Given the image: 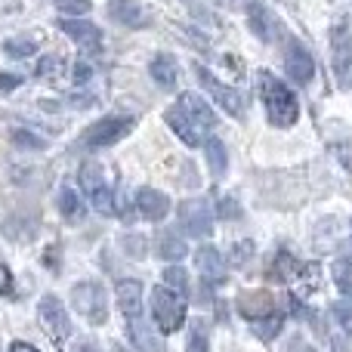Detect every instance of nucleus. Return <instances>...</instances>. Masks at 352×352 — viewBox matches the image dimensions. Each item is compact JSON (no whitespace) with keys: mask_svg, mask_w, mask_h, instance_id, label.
<instances>
[{"mask_svg":"<svg viewBox=\"0 0 352 352\" xmlns=\"http://www.w3.org/2000/svg\"><path fill=\"white\" fill-rule=\"evenodd\" d=\"M260 80V99L263 109H266V118L272 127H294L300 121V99L285 80H278L272 72H260L256 74Z\"/></svg>","mask_w":352,"mask_h":352,"instance_id":"nucleus-1","label":"nucleus"},{"mask_svg":"<svg viewBox=\"0 0 352 352\" xmlns=\"http://www.w3.org/2000/svg\"><path fill=\"white\" fill-rule=\"evenodd\" d=\"M148 309H152V322L158 324L164 334H176L186 324V297H179L167 285H158L148 297Z\"/></svg>","mask_w":352,"mask_h":352,"instance_id":"nucleus-2","label":"nucleus"},{"mask_svg":"<svg viewBox=\"0 0 352 352\" xmlns=\"http://www.w3.org/2000/svg\"><path fill=\"white\" fill-rule=\"evenodd\" d=\"M136 127V118L133 115H109V118H99L96 124H90L84 133V146L87 148H109L118 146L127 133H133Z\"/></svg>","mask_w":352,"mask_h":352,"instance_id":"nucleus-3","label":"nucleus"},{"mask_svg":"<svg viewBox=\"0 0 352 352\" xmlns=\"http://www.w3.org/2000/svg\"><path fill=\"white\" fill-rule=\"evenodd\" d=\"M74 309L87 318L90 324H105L109 318V294L99 281H78L72 291Z\"/></svg>","mask_w":352,"mask_h":352,"instance_id":"nucleus-4","label":"nucleus"},{"mask_svg":"<svg viewBox=\"0 0 352 352\" xmlns=\"http://www.w3.org/2000/svg\"><path fill=\"white\" fill-rule=\"evenodd\" d=\"M331 72L340 90H352V28L340 22L331 34Z\"/></svg>","mask_w":352,"mask_h":352,"instance_id":"nucleus-5","label":"nucleus"},{"mask_svg":"<svg viewBox=\"0 0 352 352\" xmlns=\"http://www.w3.org/2000/svg\"><path fill=\"white\" fill-rule=\"evenodd\" d=\"M195 72H198L201 87H204V90L210 93V99L217 102V109H223L226 115H232V118L244 115V99H241V93H238L235 87H229L226 80H219L217 74H213L210 68H204V65H198Z\"/></svg>","mask_w":352,"mask_h":352,"instance_id":"nucleus-6","label":"nucleus"},{"mask_svg":"<svg viewBox=\"0 0 352 352\" xmlns=\"http://www.w3.org/2000/svg\"><path fill=\"white\" fill-rule=\"evenodd\" d=\"M37 316H41L43 331H47L56 343H65L68 337H72V316H68V309L59 303V297H53V294L41 297V303H37Z\"/></svg>","mask_w":352,"mask_h":352,"instance_id":"nucleus-7","label":"nucleus"},{"mask_svg":"<svg viewBox=\"0 0 352 352\" xmlns=\"http://www.w3.org/2000/svg\"><path fill=\"white\" fill-rule=\"evenodd\" d=\"M248 25H250V31H254L260 41H266V43H275L278 41V34H285L281 19L275 16L263 0H254V3L248 6Z\"/></svg>","mask_w":352,"mask_h":352,"instance_id":"nucleus-8","label":"nucleus"},{"mask_svg":"<svg viewBox=\"0 0 352 352\" xmlns=\"http://www.w3.org/2000/svg\"><path fill=\"white\" fill-rule=\"evenodd\" d=\"M164 121H167V127L173 130V133H176V140H179L182 146H188V148H201V146H204V140H207V130L201 127V124H195L192 118H188L186 111L179 109V105H173V109H167Z\"/></svg>","mask_w":352,"mask_h":352,"instance_id":"nucleus-9","label":"nucleus"},{"mask_svg":"<svg viewBox=\"0 0 352 352\" xmlns=\"http://www.w3.org/2000/svg\"><path fill=\"white\" fill-rule=\"evenodd\" d=\"M179 226L192 238H207L213 229V213L204 201H186L179 204Z\"/></svg>","mask_w":352,"mask_h":352,"instance_id":"nucleus-10","label":"nucleus"},{"mask_svg":"<svg viewBox=\"0 0 352 352\" xmlns=\"http://www.w3.org/2000/svg\"><path fill=\"white\" fill-rule=\"evenodd\" d=\"M285 68H287V74H291V80H297V84H309V80L316 78V59H312L309 50L300 41H291V47H287Z\"/></svg>","mask_w":352,"mask_h":352,"instance_id":"nucleus-11","label":"nucleus"},{"mask_svg":"<svg viewBox=\"0 0 352 352\" xmlns=\"http://www.w3.org/2000/svg\"><path fill=\"white\" fill-rule=\"evenodd\" d=\"M136 210H140V217L152 219V223H161V219L170 213V198L152 186H142L140 192H136Z\"/></svg>","mask_w":352,"mask_h":352,"instance_id":"nucleus-12","label":"nucleus"},{"mask_svg":"<svg viewBox=\"0 0 352 352\" xmlns=\"http://www.w3.org/2000/svg\"><path fill=\"white\" fill-rule=\"evenodd\" d=\"M105 10L124 28H142V25H148V12L140 0H109Z\"/></svg>","mask_w":352,"mask_h":352,"instance_id":"nucleus-13","label":"nucleus"},{"mask_svg":"<svg viewBox=\"0 0 352 352\" xmlns=\"http://www.w3.org/2000/svg\"><path fill=\"white\" fill-rule=\"evenodd\" d=\"M115 297H118V309L124 312V318H140L142 316V281H136V278L118 281Z\"/></svg>","mask_w":352,"mask_h":352,"instance_id":"nucleus-14","label":"nucleus"},{"mask_svg":"<svg viewBox=\"0 0 352 352\" xmlns=\"http://www.w3.org/2000/svg\"><path fill=\"white\" fill-rule=\"evenodd\" d=\"M176 105H179V109L186 111V115L192 118L195 124H201L204 130H213V127H217V111H213L210 102H204L198 93H182V96L176 99Z\"/></svg>","mask_w":352,"mask_h":352,"instance_id":"nucleus-15","label":"nucleus"},{"mask_svg":"<svg viewBox=\"0 0 352 352\" xmlns=\"http://www.w3.org/2000/svg\"><path fill=\"white\" fill-rule=\"evenodd\" d=\"M59 25H62V31H65L74 43H80L84 50H96L99 43H102V31L93 22H87V19H62Z\"/></svg>","mask_w":352,"mask_h":352,"instance_id":"nucleus-16","label":"nucleus"},{"mask_svg":"<svg viewBox=\"0 0 352 352\" xmlns=\"http://www.w3.org/2000/svg\"><path fill=\"white\" fill-rule=\"evenodd\" d=\"M148 74H152V80L158 87H164V90H173L176 84H179V65H176V59L170 53H158L152 62H148Z\"/></svg>","mask_w":352,"mask_h":352,"instance_id":"nucleus-17","label":"nucleus"},{"mask_svg":"<svg viewBox=\"0 0 352 352\" xmlns=\"http://www.w3.org/2000/svg\"><path fill=\"white\" fill-rule=\"evenodd\" d=\"M127 334H130V343H133L140 352H164V343L158 340L152 328L146 324V318H127Z\"/></svg>","mask_w":352,"mask_h":352,"instance_id":"nucleus-18","label":"nucleus"},{"mask_svg":"<svg viewBox=\"0 0 352 352\" xmlns=\"http://www.w3.org/2000/svg\"><path fill=\"white\" fill-rule=\"evenodd\" d=\"M195 263H198L201 275H204L207 281H226V260L217 248H210V244L201 248L198 254H195Z\"/></svg>","mask_w":352,"mask_h":352,"instance_id":"nucleus-19","label":"nucleus"},{"mask_svg":"<svg viewBox=\"0 0 352 352\" xmlns=\"http://www.w3.org/2000/svg\"><path fill=\"white\" fill-rule=\"evenodd\" d=\"M238 309H241L244 318H250V322H256V318H266L272 309V297H269L266 291H250L244 294L241 300H238Z\"/></svg>","mask_w":352,"mask_h":352,"instance_id":"nucleus-20","label":"nucleus"},{"mask_svg":"<svg viewBox=\"0 0 352 352\" xmlns=\"http://www.w3.org/2000/svg\"><path fill=\"white\" fill-rule=\"evenodd\" d=\"M204 155H207V167H210V173L213 176H223L226 167H229V155H226L223 140L207 136V140H204Z\"/></svg>","mask_w":352,"mask_h":352,"instance_id":"nucleus-21","label":"nucleus"},{"mask_svg":"<svg viewBox=\"0 0 352 352\" xmlns=\"http://www.w3.org/2000/svg\"><path fill=\"white\" fill-rule=\"evenodd\" d=\"M254 324V334L260 337V340H275V337L281 334V328H285V316L281 312H269L266 318H256Z\"/></svg>","mask_w":352,"mask_h":352,"instance_id":"nucleus-22","label":"nucleus"},{"mask_svg":"<svg viewBox=\"0 0 352 352\" xmlns=\"http://www.w3.org/2000/svg\"><path fill=\"white\" fill-rule=\"evenodd\" d=\"M3 53L10 59H31L37 53V41L34 37H10V41H3Z\"/></svg>","mask_w":352,"mask_h":352,"instance_id":"nucleus-23","label":"nucleus"},{"mask_svg":"<svg viewBox=\"0 0 352 352\" xmlns=\"http://www.w3.org/2000/svg\"><path fill=\"white\" fill-rule=\"evenodd\" d=\"M80 207H84L80 195L74 192L72 186H62V188H59V210H62V217L78 219V217H80Z\"/></svg>","mask_w":352,"mask_h":352,"instance_id":"nucleus-24","label":"nucleus"},{"mask_svg":"<svg viewBox=\"0 0 352 352\" xmlns=\"http://www.w3.org/2000/svg\"><path fill=\"white\" fill-rule=\"evenodd\" d=\"M56 12L65 19H84L93 10V0H53Z\"/></svg>","mask_w":352,"mask_h":352,"instance_id":"nucleus-25","label":"nucleus"},{"mask_svg":"<svg viewBox=\"0 0 352 352\" xmlns=\"http://www.w3.org/2000/svg\"><path fill=\"white\" fill-rule=\"evenodd\" d=\"M158 254L164 256V260H182V256L188 254V244L182 241V238H176V235H164L161 238V244H158Z\"/></svg>","mask_w":352,"mask_h":352,"instance_id":"nucleus-26","label":"nucleus"},{"mask_svg":"<svg viewBox=\"0 0 352 352\" xmlns=\"http://www.w3.org/2000/svg\"><path fill=\"white\" fill-rule=\"evenodd\" d=\"M164 285L179 294V297H186L188 294V272L182 266H167L164 269Z\"/></svg>","mask_w":352,"mask_h":352,"instance_id":"nucleus-27","label":"nucleus"},{"mask_svg":"<svg viewBox=\"0 0 352 352\" xmlns=\"http://www.w3.org/2000/svg\"><path fill=\"white\" fill-rule=\"evenodd\" d=\"M334 278H337V285H340V291H343V297H346V303H352V263H349V260L334 263Z\"/></svg>","mask_w":352,"mask_h":352,"instance_id":"nucleus-28","label":"nucleus"},{"mask_svg":"<svg viewBox=\"0 0 352 352\" xmlns=\"http://www.w3.org/2000/svg\"><path fill=\"white\" fill-rule=\"evenodd\" d=\"M186 352H210V343H207L204 328H198V324L192 328V334H188V343H186Z\"/></svg>","mask_w":352,"mask_h":352,"instance_id":"nucleus-29","label":"nucleus"},{"mask_svg":"<svg viewBox=\"0 0 352 352\" xmlns=\"http://www.w3.org/2000/svg\"><path fill=\"white\" fill-rule=\"evenodd\" d=\"M12 142L22 148H47V142H43L41 136H31V130H16V133H12Z\"/></svg>","mask_w":352,"mask_h":352,"instance_id":"nucleus-30","label":"nucleus"},{"mask_svg":"<svg viewBox=\"0 0 352 352\" xmlns=\"http://www.w3.org/2000/svg\"><path fill=\"white\" fill-rule=\"evenodd\" d=\"M334 318H337V324H340V328L352 337V303H337L334 306Z\"/></svg>","mask_w":352,"mask_h":352,"instance_id":"nucleus-31","label":"nucleus"},{"mask_svg":"<svg viewBox=\"0 0 352 352\" xmlns=\"http://www.w3.org/2000/svg\"><path fill=\"white\" fill-rule=\"evenodd\" d=\"M22 87V74H10V72H0V93H12Z\"/></svg>","mask_w":352,"mask_h":352,"instance_id":"nucleus-32","label":"nucleus"},{"mask_svg":"<svg viewBox=\"0 0 352 352\" xmlns=\"http://www.w3.org/2000/svg\"><path fill=\"white\" fill-rule=\"evenodd\" d=\"M219 217H226V219H232V217H238V207H235V201H229V198H223L219 201Z\"/></svg>","mask_w":352,"mask_h":352,"instance_id":"nucleus-33","label":"nucleus"},{"mask_svg":"<svg viewBox=\"0 0 352 352\" xmlns=\"http://www.w3.org/2000/svg\"><path fill=\"white\" fill-rule=\"evenodd\" d=\"M12 291V275H10V269L0 263V294H10Z\"/></svg>","mask_w":352,"mask_h":352,"instance_id":"nucleus-34","label":"nucleus"},{"mask_svg":"<svg viewBox=\"0 0 352 352\" xmlns=\"http://www.w3.org/2000/svg\"><path fill=\"white\" fill-rule=\"evenodd\" d=\"M90 65H84V62H78V68H74V84H87L90 80Z\"/></svg>","mask_w":352,"mask_h":352,"instance_id":"nucleus-35","label":"nucleus"},{"mask_svg":"<svg viewBox=\"0 0 352 352\" xmlns=\"http://www.w3.org/2000/svg\"><path fill=\"white\" fill-rule=\"evenodd\" d=\"M331 352H352L349 337H334V343H331Z\"/></svg>","mask_w":352,"mask_h":352,"instance_id":"nucleus-36","label":"nucleus"},{"mask_svg":"<svg viewBox=\"0 0 352 352\" xmlns=\"http://www.w3.org/2000/svg\"><path fill=\"white\" fill-rule=\"evenodd\" d=\"M287 352H316V349H312L303 337H294V343H291V349H287Z\"/></svg>","mask_w":352,"mask_h":352,"instance_id":"nucleus-37","label":"nucleus"},{"mask_svg":"<svg viewBox=\"0 0 352 352\" xmlns=\"http://www.w3.org/2000/svg\"><path fill=\"white\" fill-rule=\"evenodd\" d=\"M10 352H41V349L31 346V343H25V340H16V343L10 346Z\"/></svg>","mask_w":352,"mask_h":352,"instance_id":"nucleus-38","label":"nucleus"},{"mask_svg":"<svg viewBox=\"0 0 352 352\" xmlns=\"http://www.w3.org/2000/svg\"><path fill=\"white\" fill-rule=\"evenodd\" d=\"M74 352H96V346L93 343H80V346H74Z\"/></svg>","mask_w":352,"mask_h":352,"instance_id":"nucleus-39","label":"nucleus"}]
</instances>
